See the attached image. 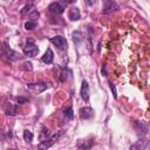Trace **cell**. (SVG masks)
I'll return each mask as SVG.
<instances>
[{"label":"cell","instance_id":"cell-12","mask_svg":"<svg viewBox=\"0 0 150 150\" xmlns=\"http://www.w3.org/2000/svg\"><path fill=\"white\" fill-rule=\"evenodd\" d=\"M137 131H138V134H141V136L146 135V132H148V124H146V122L138 121L137 122Z\"/></svg>","mask_w":150,"mask_h":150},{"label":"cell","instance_id":"cell-22","mask_svg":"<svg viewBox=\"0 0 150 150\" xmlns=\"http://www.w3.org/2000/svg\"><path fill=\"white\" fill-rule=\"evenodd\" d=\"M109 87H110V90H111L114 97L117 98V91H116V87H115V84H112V82H109Z\"/></svg>","mask_w":150,"mask_h":150},{"label":"cell","instance_id":"cell-2","mask_svg":"<svg viewBox=\"0 0 150 150\" xmlns=\"http://www.w3.org/2000/svg\"><path fill=\"white\" fill-rule=\"evenodd\" d=\"M22 50H23V54L26 56H29V57H34L39 53V48L35 46L34 42H26V45L23 46Z\"/></svg>","mask_w":150,"mask_h":150},{"label":"cell","instance_id":"cell-11","mask_svg":"<svg viewBox=\"0 0 150 150\" xmlns=\"http://www.w3.org/2000/svg\"><path fill=\"white\" fill-rule=\"evenodd\" d=\"M41 60H42L43 63L50 64V63L53 62V60H54V53H53V50H52L50 48H48V49L46 50V53L43 54V56H42Z\"/></svg>","mask_w":150,"mask_h":150},{"label":"cell","instance_id":"cell-21","mask_svg":"<svg viewBox=\"0 0 150 150\" xmlns=\"http://www.w3.org/2000/svg\"><path fill=\"white\" fill-rule=\"evenodd\" d=\"M33 7V5L32 4H28V5H26L23 8H22V11H21V15L23 16V15H26V13H28V11H29V8H32Z\"/></svg>","mask_w":150,"mask_h":150},{"label":"cell","instance_id":"cell-23","mask_svg":"<svg viewBox=\"0 0 150 150\" xmlns=\"http://www.w3.org/2000/svg\"><path fill=\"white\" fill-rule=\"evenodd\" d=\"M22 66H23V67H22V69H23V70H32V69H33L32 62H25Z\"/></svg>","mask_w":150,"mask_h":150},{"label":"cell","instance_id":"cell-27","mask_svg":"<svg viewBox=\"0 0 150 150\" xmlns=\"http://www.w3.org/2000/svg\"><path fill=\"white\" fill-rule=\"evenodd\" d=\"M26 42H34V39H33V38H27Z\"/></svg>","mask_w":150,"mask_h":150},{"label":"cell","instance_id":"cell-3","mask_svg":"<svg viewBox=\"0 0 150 150\" xmlns=\"http://www.w3.org/2000/svg\"><path fill=\"white\" fill-rule=\"evenodd\" d=\"M48 83H43V82H39V83H28L27 84V89L30 90L34 94H41L42 91H45L46 89H48Z\"/></svg>","mask_w":150,"mask_h":150},{"label":"cell","instance_id":"cell-20","mask_svg":"<svg viewBox=\"0 0 150 150\" xmlns=\"http://www.w3.org/2000/svg\"><path fill=\"white\" fill-rule=\"evenodd\" d=\"M39 16H40V13H39L38 11H33L32 13H29V14H28V18H29V19H32V21H35Z\"/></svg>","mask_w":150,"mask_h":150},{"label":"cell","instance_id":"cell-24","mask_svg":"<svg viewBox=\"0 0 150 150\" xmlns=\"http://www.w3.org/2000/svg\"><path fill=\"white\" fill-rule=\"evenodd\" d=\"M16 102H18L19 104H23V103H27V102H28V98L22 97V96H19V97H16Z\"/></svg>","mask_w":150,"mask_h":150},{"label":"cell","instance_id":"cell-5","mask_svg":"<svg viewBox=\"0 0 150 150\" xmlns=\"http://www.w3.org/2000/svg\"><path fill=\"white\" fill-rule=\"evenodd\" d=\"M50 42L53 45H55L57 47V49H60V50L67 49V40H66V38H63L61 35H56L54 38H50Z\"/></svg>","mask_w":150,"mask_h":150},{"label":"cell","instance_id":"cell-18","mask_svg":"<svg viewBox=\"0 0 150 150\" xmlns=\"http://www.w3.org/2000/svg\"><path fill=\"white\" fill-rule=\"evenodd\" d=\"M63 114H64V116H66L67 118H69V120H73V117H74V112H73V108H71V107L64 109Z\"/></svg>","mask_w":150,"mask_h":150},{"label":"cell","instance_id":"cell-1","mask_svg":"<svg viewBox=\"0 0 150 150\" xmlns=\"http://www.w3.org/2000/svg\"><path fill=\"white\" fill-rule=\"evenodd\" d=\"M1 55L6 60H9V61H16V60H19L21 57L20 54L16 53L15 50H13L12 48H9L7 43H4L2 45V47H1Z\"/></svg>","mask_w":150,"mask_h":150},{"label":"cell","instance_id":"cell-14","mask_svg":"<svg viewBox=\"0 0 150 150\" xmlns=\"http://www.w3.org/2000/svg\"><path fill=\"white\" fill-rule=\"evenodd\" d=\"M71 36H73V40H74L75 45H79V43H81V42L83 41V35H82V33H81V32H79V30L73 32Z\"/></svg>","mask_w":150,"mask_h":150},{"label":"cell","instance_id":"cell-19","mask_svg":"<svg viewBox=\"0 0 150 150\" xmlns=\"http://www.w3.org/2000/svg\"><path fill=\"white\" fill-rule=\"evenodd\" d=\"M36 27V22L35 21H27L26 23H25V28L27 29V30H32V29H34Z\"/></svg>","mask_w":150,"mask_h":150},{"label":"cell","instance_id":"cell-6","mask_svg":"<svg viewBox=\"0 0 150 150\" xmlns=\"http://www.w3.org/2000/svg\"><path fill=\"white\" fill-rule=\"evenodd\" d=\"M118 9V5L115 2V0H105L104 7H103V13L104 14H110L115 11Z\"/></svg>","mask_w":150,"mask_h":150},{"label":"cell","instance_id":"cell-4","mask_svg":"<svg viewBox=\"0 0 150 150\" xmlns=\"http://www.w3.org/2000/svg\"><path fill=\"white\" fill-rule=\"evenodd\" d=\"M62 134H63V131L61 130L59 134H55L54 136H52V137H49V138H47V139H45V141H41V143L38 145V148H40V149H47V148H50V146L59 139V137H60Z\"/></svg>","mask_w":150,"mask_h":150},{"label":"cell","instance_id":"cell-17","mask_svg":"<svg viewBox=\"0 0 150 150\" xmlns=\"http://www.w3.org/2000/svg\"><path fill=\"white\" fill-rule=\"evenodd\" d=\"M33 137H34V135H33V132L30 131V130H25L23 131V139L26 141V142H32V139H33Z\"/></svg>","mask_w":150,"mask_h":150},{"label":"cell","instance_id":"cell-15","mask_svg":"<svg viewBox=\"0 0 150 150\" xmlns=\"http://www.w3.org/2000/svg\"><path fill=\"white\" fill-rule=\"evenodd\" d=\"M148 146H149V142L148 141H138L137 143H135L134 145H131L130 149H138V148H141V149H148Z\"/></svg>","mask_w":150,"mask_h":150},{"label":"cell","instance_id":"cell-10","mask_svg":"<svg viewBox=\"0 0 150 150\" xmlns=\"http://www.w3.org/2000/svg\"><path fill=\"white\" fill-rule=\"evenodd\" d=\"M68 18L71 20V21H77L80 20L81 18V13H80V9L77 7H71L68 12Z\"/></svg>","mask_w":150,"mask_h":150},{"label":"cell","instance_id":"cell-9","mask_svg":"<svg viewBox=\"0 0 150 150\" xmlns=\"http://www.w3.org/2000/svg\"><path fill=\"white\" fill-rule=\"evenodd\" d=\"M80 94H81V97H82V100H84L86 102L89 100V84H88V82L87 81H82V86H81V91H80Z\"/></svg>","mask_w":150,"mask_h":150},{"label":"cell","instance_id":"cell-8","mask_svg":"<svg viewBox=\"0 0 150 150\" xmlns=\"http://www.w3.org/2000/svg\"><path fill=\"white\" fill-rule=\"evenodd\" d=\"M94 116V110L89 107H84L80 109V118L81 120H90Z\"/></svg>","mask_w":150,"mask_h":150},{"label":"cell","instance_id":"cell-26","mask_svg":"<svg viewBox=\"0 0 150 150\" xmlns=\"http://www.w3.org/2000/svg\"><path fill=\"white\" fill-rule=\"evenodd\" d=\"M86 2H87V5H88V6L94 5V0H86Z\"/></svg>","mask_w":150,"mask_h":150},{"label":"cell","instance_id":"cell-7","mask_svg":"<svg viewBox=\"0 0 150 150\" xmlns=\"http://www.w3.org/2000/svg\"><path fill=\"white\" fill-rule=\"evenodd\" d=\"M48 9L54 14H62L64 12V4L61 2H52L48 6Z\"/></svg>","mask_w":150,"mask_h":150},{"label":"cell","instance_id":"cell-13","mask_svg":"<svg viewBox=\"0 0 150 150\" xmlns=\"http://www.w3.org/2000/svg\"><path fill=\"white\" fill-rule=\"evenodd\" d=\"M94 145V138H90L89 141H79L77 148L79 149H90Z\"/></svg>","mask_w":150,"mask_h":150},{"label":"cell","instance_id":"cell-16","mask_svg":"<svg viewBox=\"0 0 150 150\" xmlns=\"http://www.w3.org/2000/svg\"><path fill=\"white\" fill-rule=\"evenodd\" d=\"M49 136H50V132L48 131V129L42 127L41 128V134H40V141H45V139L49 138Z\"/></svg>","mask_w":150,"mask_h":150},{"label":"cell","instance_id":"cell-25","mask_svg":"<svg viewBox=\"0 0 150 150\" xmlns=\"http://www.w3.org/2000/svg\"><path fill=\"white\" fill-rule=\"evenodd\" d=\"M62 2H63L64 5H69V4H74V2H76V0H62Z\"/></svg>","mask_w":150,"mask_h":150},{"label":"cell","instance_id":"cell-28","mask_svg":"<svg viewBox=\"0 0 150 150\" xmlns=\"http://www.w3.org/2000/svg\"><path fill=\"white\" fill-rule=\"evenodd\" d=\"M102 74L107 75V70H105V67H103V68H102Z\"/></svg>","mask_w":150,"mask_h":150}]
</instances>
